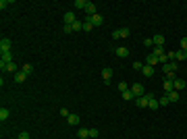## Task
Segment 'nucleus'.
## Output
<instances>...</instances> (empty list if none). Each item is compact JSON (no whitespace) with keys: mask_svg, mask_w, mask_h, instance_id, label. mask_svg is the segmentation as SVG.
I'll return each instance as SVG.
<instances>
[{"mask_svg":"<svg viewBox=\"0 0 187 139\" xmlns=\"http://www.w3.org/2000/svg\"><path fill=\"white\" fill-rule=\"evenodd\" d=\"M152 40H154V46H162V44H164L166 42V40H164V35H154V37H152Z\"/></svg>","mask_w":187,"mask_h":139,"instance_id":"f3484780","label":"nucleus"},{"mask_svg":"<svg viewBox=\"0 0 187 139\" xmlns=\"http://www.w3.org/2000/svg\"><path fill=\"white\" fill-rule=\"evenodd\" d=\"M129 89L133 91V96H135V98H141V96H145V87H144L141 83H135V85H131Z\"/></svg>","mask_w":187,"mask_h":139,"instance_id":"f03ea898","label":"nucleus"},{"mask_svg":"<svg viewBox=\"0 0 187 139\" xmlns=\"http://www.w3.org/2000/svg\"><path fill=\"white\" fill-rule=\"evenodd\" d=\"M17 139H29V133H27V131H23V133H21V135H19Z\"/></svg>","mask_w":187,"mask_h":139,"instance_id":"c9c22d12","label":"nucleus"},{"mask_svg":"<svg viewBox=\"0 0 187 139\" xmlns=\"http://www.w3.org/2000/svg\"><path fill=\"white\" fill-rule=\"evenodd\" d=\"M144 64H148V67H156V64H158V56H154V54L145 56V63Z\"/></svg>","mask_w":187,"mask_h":139,"instance_id":"0eeeda50","label":"nucleus"},{"mask_svg":"<svg viewBox=\"0 0 187 139\" xmlns=\"http://www.w3.org/2000/svg\"><path fill=\"white\" fill-rule=\"evenodd\" d=\"M168 67H171V71H173V73H177V69H179V63H177V60H171V63H168Z\"/></svg>","mask_w":187,"mask_h":139,"instance_id":"c85d7f7f","label":"nucleus"},{"mask_svg":"<svg viewBox=\"0 0 187 139\" xmlns=\"http://www.w3.org/2000/svg\"><path fill=\"white\" fill-rule=\"evenodd\" d=\"M152 54L160 58V56H164V48H162V46H154V52H152Z\"/></svg>","mask_w":187,"mask_h":139,"instance_id":"4be33fe9","label":"nucleus"},{"mask_svg":"<svg viewBox=\"0 0 187 139\" xmlns=\"http://www.w3.org/2000/svg\"><path fill=\"white\" fill-rule=\"evenodd\" d=\"M73 7H77V8H83V11H85L87 2H85V0H75V4H73Z\"/></svg>","mask_w":187,"mask_h":139,"instance_id":"bb28decb","label":"nucleus"},{"mask_svg":"<svg viewBox=\"0 0 187 139\" xmlns=\"http://www.w3.org/2000/svg\"><path fill=\"white\" fill-rule=\"evenodd\" d=\"M25 79H27V75H25L23 71H19V73H15V81H17V83H23Z\"/></svg>","mask_w":187,"mask_h":139,"instance_id":"dca6fc26","label":"nucleus"},{"mask_svg":"<svg viewBox=\"0 0 187 139\" xmlns=\"http://www.w3.org/2000/svg\"><path fill=\"white\" fill-rule=\"evenodd\" d=\"M114 52H117V56H121V58L129 56V48H125V46H118V48L114 50Z\"/></svg>","mask_w":187,"mask_h":139,"instance_id":"9d476101","label":"nucleus"},{"mask_svg":"<svg viewBox=\"0 0 187 139\" xmlns=\"http://www.w3.org/2000/svg\"><path fill=\"white\" fill-rule=\"evenodd\" d=\"M166 96H168V102H179V100H181V93L177 89L171 91V93H166Z\"/></svg>","mask_w":187,"mask_h":139,"instance_id":"9b49d317","label":"nucleus"},{"mask_svg":"<svg viewBox=\"0 0 187 139\" xmlns=\"http://www.w3.org/2000/svg\"><path fill=\"white\" fill-rule=\"evenodd\" d=\"M144 46H148V48H150V46H154V40H152V37H148V40H144Z\"/></svg>","mask_w":187,"mask_h":139,"instance_id":"473e14b6","label":"nucleus"},{"mask_svg":"<svg viewBox=\"0 0 187 139\" xmlns=\"http://www.w3.org/2000/svg\"><path fill=\"white\" fill-rule=\"evenodd\" d=\"M162 87H164V91H166V93H171V91H175V81H168V79H164Z\"/></svg>","mask_w":187,"mask_h":139,"instance_id":"6e6552de","label":"nucleus"},{"mask_svg":"<svg viewBox=\"0 0 187 139\" xmlns=\"http://www.w3.org/2000/svg\"><path fill=\"white\" fill-rule=\"evenodd\" d=\"M60 114H62V116H69L71 112H69V110H67V108H60Z\"/></svg>","mask_w":187,"mask_h":139,"instance_id":"58836bf2","label":"nucleus"},{"mask_svg":"<svg viewBox=\"0 0 187 139\" xmlns=\"http://www.w3.org/2000/svg\"><path fill=\"white\" fill-rule=\"evenodd\" d=\"M73 31H83V21L81 23H79V21L73 23Z\"/></svg>","mask_w":187,"mask_h":139,"instance_id":"cd10ccee","label":"nucleus"},{"mask_svg":"<svg viewBox=\"0 0 187 139\" xmlns=\"http://www.w3.org/2000/svg\"><path fill=\"white\" fill-rule=\"evenodd\" d=\"M185 79H175V89L179 91V89H183V87H185Z\"/></svg>","mask_w":187,"mask_h":139,"instance_id":"aec40b11","label":"nucleus"},{"mask_svg":"<svg viewBox=\"0 0 187 139\" xmlns=\"http://www.w3.org/2000/svg\"><path fill=\"white\" fill-rule=\"evenodd\" d=\"M85 13H87V17H94V15H96V4H94V2H87Z\"/></svg>","mask_w":187,"mask_h":139,"instance_id":"f8f14e48","label":"nucleus"},{"mask_svg":"<svg viewBox=\"0 0 187 139\" xmlns=\"http://www.w3.org/2000/svg\"><path fill=\"white\" fill-rule=\"evenodd\" d=\"M77 135H79L81 139H87V137H90V129H79V131H77Z\"/></svg>","mask_w":187,"mask_h":139,"instance_id":"b1692460","label":"nucleus"},{"mask_svg":"<svg viewBox=\"0 0 187 139\" xmlns=\"http://www.w3.org/2000/svg\"><path fill=\"white\" fill-rule=\"evenodd\" d=\"M11 46H13V42L8 37H2L0 40V52H11Z\"/></svg>","mask_w":187,"mask_h":139,"instance_id":"7ed1b4c3","label":"nucleus"},{"mask_svg":"<svg viewBox=\"0 0 187 139\" xmlns=\"http://www.w3.org/2000/svg\"><path fill=\"white\" fill-rule=\"evenodd\" d=\"M91 29H94V25H91L90 17H87V19H85V21H83V31H91Z\"/></svg>","mask_w":187,"mask_h":139,"instance_id":"5701e85b","label":"nucleus"},{"mask_svg":"<svg viewBox=\"0 0 187 139\" xmlns=\"http://www.w3.org/2000/svg\"><path fill=\"white\" fill-rule=\"evenodd\" d=\"M150 98H152V93H145V96L137 98V106H139V108H148V102H150Z\"/></svg>","mask_w":187,"mask_h":139,"instance_id":"39448f33","label":"nucleus"},{"mask_svg":"<svg viewBox=\"0 0 187 139\" xmlns=\"http://www.w3.org/2000/svg\"><path fill=\"white\" fill-rule=\"evenodd\" d=\"M187 58V52L185 50H179V52H175V60H177V63H179V60H185Z\"/></svg>","mask_w":187,"mask_h":139,"instance_id":"a211bd4d","label":"nucleus"},{"mask_svg":"<svg viewBox=\"0 0 187 139\" xmlns=\"http://www.w3.org/2000/svg\"><path fill=\"white\" fill-rule=\"evenodd\" d=\"M144 67H145V64L139 63V60H135V63H133V69H135V71H144Z\"/></svg>","mask_w":187,"mask_h":139,"instance_id":"c756f323","label":"nucleus"},{"mask_svg":"<svg viewBox=\"0 0 187 139\" xmlns=\"http://www.w3.org/2000/svg\"><path fill=\"white\" fill-rule=\"evenodd\" d=\"M90 21H91V25H94V27H100V25H104V17L100 13H96L94 17H90Z\"/></svg>","mask_w":187,"mask_h":139,"instance_id":"20e7f679","label":"nucleus"},{"mask_svg":"<svg viewBox=\"0 0 187 139\" xmlns=\"http://www.w3.org/2000/svg\"><path fill=\"white\" fill-rule=\"evenodd\" d=\"M67 123H69L71 127H77L79 125V116H77V114H69V116H67Z\"/></svg>","mask_w":187,"mask_h":139,"instance_id":"1a4fd4ad","label":"nucleus"},{"mask_svg":"<svg viewBox=\"0 0 187 139\" xmlns=\"http://www.w3.org/2000/svg\"><path fill=\"white\" fill-rule=\"evenodd\" d=\"M8 7V0H0V8H2V11H4V8Z\"/></svg>","mask_w":187,"mask_h":139,"instance_id":"e433bc0d","label":"nucleus"},{"mask_svg":"<svg viewBox=\"0 0 187 139\" xmlns=\"http://www.w3.org/2000/svg\"><path fill=\"white\" fill-rule=\"evenodd\" d=\"M21 71H23V73H25V75H31V73H33V67H31V64H23V69H21Z\"/></svg>","mask_w":187,"mask_h":139,"instance_id":"393cba45","label":"nucleus"},{"mask_svg":"<svg viewBox=\"0 0 187 139\" xmlns=\"http://www.w3.org/2000/svg\"><path fill=\"white\" fill-rule=\"evenodd\" d=\"M102 77H104V81L108 83V81H110V79H112V69H108V67H106V69L102 71Z\"/></svg>","mask_w":187,"mask_h":139,"instance_id":"2eb2a0df","label":"nucleus"},{"mask_svg":"<svg viewBox=\"0 0 187 139\" xmlns=\"http://www.w3.org/2000/svg\"><path fill=\"white\" fill-rule=\"evenodd\" d=\"M141 75H145V77H154V67H148V64H145L144 71H141Z\"/></svg>","mask_w":187,"mask_h":139,"instance_id":"6ab92c4d","label":"nucleus"},{"mask_svg":"<svg viewBox=\"0 0 187 139\" xmlns=\"http://www.w3.org/2000/svg\"><path fill=\"white\" fill-rule=\"evenodd\" d=\"M73 31V25H65V33H71Z\"/></svg>","mask_w":187,"mask_h":139,"instance_id":"4c0bfd02","label":"nucleus"},{"mask_svg":"<svg viewBox=\"0 0 187 139\" xmlns=\"http://www.w3.org/2000/svg\"><path fill=\"white\" fill-rule=\"evenodd\" d=\"M98 135H100L98 129H90V137H98Z\"/></svg>","mask_w":187,"mask_h":139,"instance_id":"72a5a7b5","label":"nucleus"},{"mask_svg":"<svg viewBox=\"0 0 187 139\" xmlns=\"http://www.w3.org/2000/svg\"><path fill=\"white\" fill-rule=\"evenodd\" d=\"M8 116H11V112H8V108H0V120L4 123V120H7Z\"/></svg>","mask_w":187,"mask_h":139,"instance_id":"412c9836","label":"nucleus"},{"mask_svg":"<svg viewBox=\"0 0 187 139\" xmlns=\"http://www.w3.org/2000/svg\"><path fill=\"white\" fill-rule=\"evenodd\" d=\"M129 33H131L129 27H121V29H114V31H112V37H114V40H121V37H129Z\"/></svg>","mask_w":187,"mask_h":139,"instance_id":"f257e3e1","label":"nucleus"},{"mask_svg":"<svg viewBox=\"0 0 187 139\" xmlns=\"http://www.w3.org/2000/svg\"><path fill=\"white\" fill-rule=\"evenodd\" d=\"M158 102H160V106H168V104H171V102H168V96H162Z\"/></svg>","mask_w":187,"mask_h":139,"instance_id":"7c9ffc66","label":"nucleus"},{"mask_svg":"<svg viewBox=\"0 0 187 139\" xmlns=\"http://www.w3.org/2000/svg\"><path fill=\"white\" fill-rule=\"evenodd\" d=\"M0 69H2V71H8V73H15V71H17V64H15V60H13V63H8V64H2Z\"/></svg>","mask_w":187,"mask_h":139,"instance_id":"4468645a","label":"nucleus"},{"mask_svg":"<svg viewBox=\"0 0 187 139\" xmlns=\"http://www.w3.org/2000/svg\"><path fill=\"white\" fill-rule=\"evenodd\" d=\"M75 23V13L73 11H67L65 13V25H73Z\"/></svg>","mask_w":187,"mask_h":139,"instance_id":"423d86ee","label":"nucleus"},{"mask_svg":"<svg viewBox=\"0 0 187 139\" xmlns=\"http://www.w3.org/2000/svg\"><path fill=\"white\" fill-rule=\"evenodd\" d=\"M133 98H135V96H133V91H131V89L123 91V100H127V102H129V100H133Z\"/></svg>","mask_w":187,"mask_h":139,"instance_id":"a878e982","label":"nucleus"},{"mask_svg":"<svg viewBox=\"0 0 187 139\" xmlns=\"http://www.w3.org/2000/svg\"><path fill=\"white\" fill-rule=\"evenodd\" d=\"M118 89H121V93H123V91H127L129 87H127V83H125V81H121V83H118Z\"/></svg>","mask_w":187,"mask_h":139,"instance_id":"2f4dec72","label":"nucleus"},{"mask_svg":"<svg viewBox=\"0 0 187 139\" xmlns=\"http://www.w3.org/2000/svg\"><path fill=\"white\" fill-rule=\"evenodd\" d=\"M181 50H185V52H187V37L181 40Z\"/></svg>","mask_w":187,"mask_h":139,"instance_id":"f704fd0d","label":"nucleus"},{"mask_svg":"<svg viewBox=\"0 0 187 139\" xmlns=\"http://www.w3.org/2000/svg\"><path fill=\"white\" fill-rule=\"evenodd\" d=\"M148 108H152V110H158V108H160V102L152 96V98H150V102H148Z\"/></svg>","mask_w":187,"mask_h":139,"instance_id":"ddd939ff","label":"nucleus"}]
</instances>
